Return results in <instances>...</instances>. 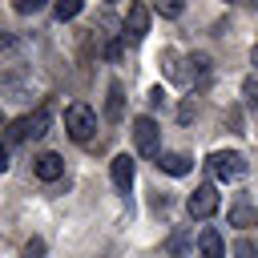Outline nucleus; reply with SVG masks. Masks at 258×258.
<instances>
[{"instance_id":"obj_1","label":"nucleus","mask_w":258,"mask_h":258,"mask_svg":"<svg viewBox=\"0 0 258 258\" xmlns=\"http://www.w3.org/2000/svg\"><path fill=\"white\" fill-rule=\"evenodd\" d=\"M44 133H48V109H36L32 117H20V121H12V125H8V133H4V145L40 141Z\"/></svg>"},{"instance_id":"obj_2","label":"nucleus","mask_w":258,"mask_h":258,"mask_svg":"<svg viewBox=\"0 0 258 258\" xmlns=\"http://www.w3.org/2000/svg\"><path fill=\"white\" fill-rule=\"evenodd\" d=\"M64 129H69V137L73 141H93V133H97V113L85 105V101H77V105H69L64 109Z\"/></svg>"},{"instance_id":"obj_3","label":"nucleus","mask_w":258,"mask_h":258,"mask_svg":"<svg viewBox=\"0 0 258 258\" xmlns=\"http://www.w3.org/2000/svg\"><path fill=\"white\" fill-rule=\"evenodd\" d=\"M133 145H137V153H145V157H157V153H161V125H157L149 113L133 117Z\"/></svg>"},{"instance_id":"obj_4","label":"nucleus","mask_w":258,"mask_h":258,"mask_svg":"<svg viewBox=\"0 0 258 258\" xmlns=\"http://www.w3.org/2000/svg\"><path fill=\"white\" fill-rule=\"evenodd\" d=\"M206 165H210V173H214L218 181H238V177L246 173V157H242L238 149H214Z\"/></svg>"},{"instance_id":"obj_5","label":"nucleus","mask_w":258,"mask_h":258,"mask_svg":"<svg viewBox=\"0 0 258 258\" xmlns=\"http://www.w3.org/2000/svg\"><path fill=\"white\" fill-rule=\"evenodd\" d=\"M218 206H222V198H218V185H214V181H202V185H194V194L185 198V210H189V218H210V214H218Z\"/></svg>"},{"instance_id":"obj_6","label":"nucleus","mask_w":258,"mask_h":258,"mask_svg":"<svg viewBox=\"0 0 258 258\" xmlns=\"http://www.w3.org/2000/svg\"><path fill=\"white\" fill-rule=\"evenodd\" d=\"M185 64H189V69L181 73V81H185V85L206 89V85L214 81V60H210L206 52H189V56H185Z\"/></svg>"},{"instance_id":"obj_7","label":"nucleus","mask_w":258,"mask_h":258,"mask_svg":"<svg viewBox=\"0 0 258 258\" xmlns=\"http://www.w3.org/2000/svg\"><path fill=\"white\" fill-rule=\"evenodd\" d=\"M32 173H36L40 181H56V177H64V157L52 153V149H44V153L32 157Z\"/></svg>"},{"instance_id":"obj_8","label":"nucleus","mask_w":258,"mask_h":258,"mask_svg":"<svg viewBox=\"0 0 258 258\" xmlns=\"http://www.w3.org/2000/svg\"><path fill=\"white\" fill-rule=\"evenodd\" d=\"M109 173H113V185H117L121 194H129V189H133V177H137V161H133L129 153H117V157L109 161Z\"/></svg>"},{"instance_id":"obj_9","label":"nucleus","mask_w":258,"mask_h":258,"mask_svg":"<svg viewBox=\"0 0 258 258\" xmlns=\"http://www.w3.org/2000/svg\"><path fill=\"white\" fill-rule=\"evenodd\" d=\"M145 32H149V8H145V4H133L129 16H125V40H129V44H141Z\"/></svg>"},{"instance_id":"obj_10","label":"nucleus","mask_w":258,"mask_h":258,"mask_svg":"<svg viewBox=\"0 0 258 258\" xmlns=\"http://www.w3.org/2000/svg\"><path fill=\"white\" fill-rule=\"evenodd\" d=\"M157 169L169 173V177H185V173L194 169V157H189V153H177V149H169V153L161 149V153H157Z\"/></svg>"},{"instance_id":"obj_11","label":"nucleus","mask_w":258,"mask_h":258,"mask_svg":"<svg viewBox=\"0 0 258 258\" xmlns=\"http://www.w3.org/2000/svg\"><path fill=\"white\" fill-rule=\"evenodd\" d=\"M198 258H226V242H222V234L214 226H206L198 234Z\"/></svg>"},{"instance_id":"obj_12","label":"nucleus","mask_w":258,"mask_h":258,"mask_svg":"<svg viewBox=\"0 0 258 258\" xmlns=\"http://www.w3.org/2000/svg\"><path fill=\"white\" fill-rule=\"evenodd\" d=\"M121 113H125V93H121V85L113 81V85H109V101H105V117H109V121H121Z\"/></svg>"},{"instance_id":"obj_13","label":"nucleus","mask_w":258,"mask_h":258,"mask_svg":"<svg viewBox=\"0 0 258 258\" xmlns=\"http://www.w3.org/2000/svg\"><path fill=\"white\" fill-rule=\"evenodd\" d=\"M81 0H56L52 4V12H56V20H73V16H81Z\"/></svg>"},{"instance_id":"obj_14","label":"nucleus","mask_w":258,"mask_h":258,"mask_svg":"<svg viewBox=\"0 0 258 258\" xmlns=\"http://www.w3.org/2000/svg\"><path fill=\"white\" fill-rule=\"evenodd\" d=\"M230 222H234V226H258V210H250V206H234V210H230Z\"/></svg>"},{"instance_id":"obj_15","label":"nucleus","mask_w":258,"mask_h":258,"mask_svg":"<svg viewBox=\"0 0 258 258\" xmlns=\"http://www.w3.org/2000/svg\"><path fill=\"white\" fill-rule=\"evenodd\" d=\"M234 258H258V246H254L250 238H238V242H234Z\"/></svg>"},{"instance_id":"obj_16","label":"nucleus","mask_w":258,"mask_h":258,"mask_svg":"<svg viewBox=\"0 0 258 258\" xmlns=\"http://www.w3.org/2000/svg\"><path fill=\"white\" fill-rule=\"evenodd\" d=\"M12 8H16V12H20V16H36V12H40V8H44V0H16V4H12Z\"/></svg>"},{"instance_id":"obj_17","label":"nucleus","mask_w":258,"mask_h":258,"mask_svg":"<svg viewBox=\"0 0 258 258\" xmlns=\"http://www.w3.org/2000/svg\"><path fill=\"white\" fill-rule=\"evenodd\" d=\"M242 97H246L250 105H258V77H246V81H242Z\"/></svg>"},{"instance_id":"obj_18","label":"nucleus","mask_w":258,"mask_h":258,"mask_svg":"<svg viewBox=\"0 0 258 258\" xmlns=\"http://www.w3.org/2000/svg\"><path fill=\"white\" fill-rule=\"evenodd\" d=\"M40 254H44V242H40V238H32V242L24 246V258H40Z\"/></svg>"},{"instance_id":"obj_19","label":"nucleus","mask_w":258,"mask_h":258,"mask_svg":"<svg viewBox=\"0 0 258 258\" xmlns=\"http://www.w3.org/2000/svg\"><path fill=\"white\" fill-rule=\"evenodd\" d=\"M8 48H16V32L0 28V52H8Z\"/></svg>"},{"instance_id":"obj_20","label":"nucleus","mask_w":258,"mask_h":258,"mask_svg":"<svg viewBox=\"0 0 258 258\" xmlns=\"http://www.w3.org/2000/svg\"><path fill=\"white\" fill-rule=\"evenodd\" d=\"M157 12H161V16H169V20H173V16H181V12H185V8H181V4H157Z\"/></svg>"},{"instance_id":"obj_21","label":"nucleus","mask_w":258,"mask_h":258,"mask_svg":"<svg viewBox=\"0 0 258 258\" xmlns=\"http://www.w3.org/2000/svg\"><path fill=\"white\" fill-rule=\"evenodd\" d=\"M194 113H198V105H194V101H185V105L177 109V117H181V121H194Z\"/></svg>"},{"instance_id":"obj_22","label":"nucleus","mask_w":258,"mask_h":258,"mask_svg":"<svg viewBox=\"0 0 258 258\" xmlns=\"http://www.w3.org/2000/svg\"><path fill=\"white\" fill-rule=\"evenodd\" d=\"M161 101H165V93H161V85H153V89H149V105H153V109H157V105H161Z\"/></svg>"},{"instance_id":"obj_23","label":"nucleus","mask_w":258,"mask_h":258,"mask_svg":"<svg viewBox=\"0 0 258 258\" xmlns=\"http://www.w3.org/2000/svg\"><path fill=\"white\" fill-rule=\"evenodd\" d=\"M4 169H8V149L0 145V173H4Z\"/></svg>"},{"instance_id":"obj_24","label":"nucleus","mask_w":258,"mask_h":258,"mask_svg":"<svg viewBox=\"0 0 258 258\" xmlns=\"http://www.w3.org/2000/svg\"><path fill=\"white\" fill-rule=\"evenodd\" d=\"M250 60H254V64H258V40H254V48H250Z\"/></svg>"},{"instance_id":"obj_25","label":"nucleus","mask_w":258,"mask_h":258,"mask_svg":"<svg viewBox=\"0 0 258 258\" xmlns=\"http://www.w3.org/2000/svg\"><path fill=\"white\" fill-rule=\"evenodd\" d=\"M0 125H4V113H0Z\"/></svg>"}]
</instances>
